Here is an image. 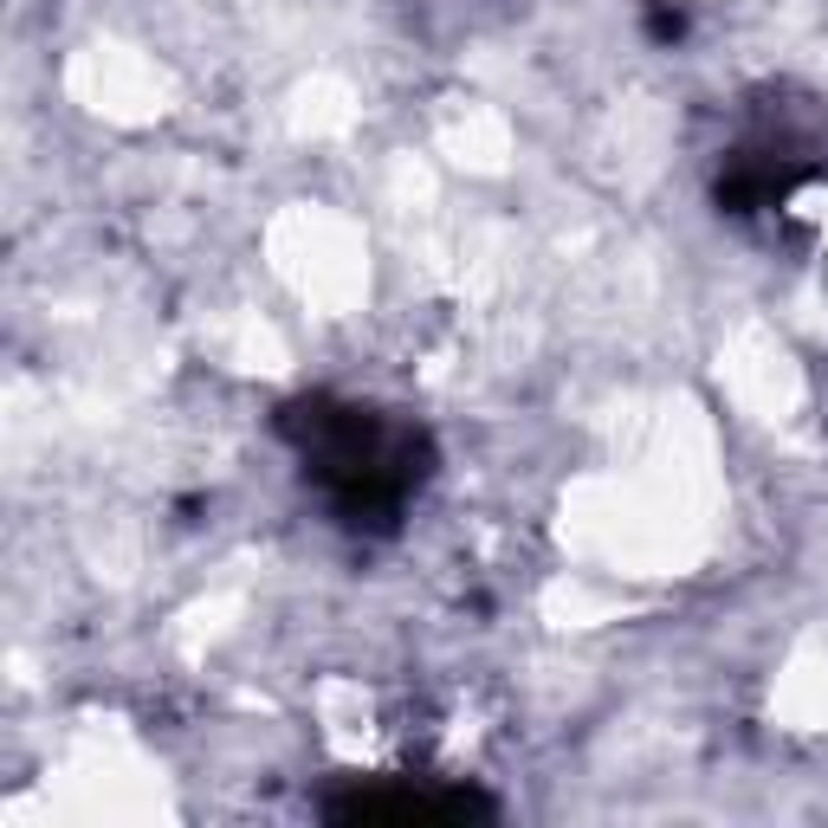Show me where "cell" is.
<instances>
[{"instance_id":"1","label":"cell","mask_w":828,"mask_h":828,"mask_svg":"<svg viewBox=\"0 0 828 828\" xmlns=\"http://www.w3.org/2000/svg\"><path fill=\"white\" fill-rule=\"evenodd\" d=\"M317 460H376V447L363 441V453H356V447H331V441H324V447H317ZM363 479H370V492H376L382 473H376V466H343V492H356Z\"/></svg>"}]
</instances>
